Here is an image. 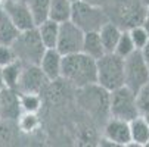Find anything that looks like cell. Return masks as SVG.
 I'll use <instances>...</instances> for the list:
<instances>
[{"instance_id":"cell-1","label":"cell","mask_w":149,"mask_h":147,"mask_svg":"<svg viewBox=\"0 0 149 147\" xmlns=\"http://www.w3.org/2000/svg\"><path fill=\"white\" fill-rule=\"evenodd\" d=\"M61 78L75 88L96 82V59L83 52L62 56Z\"/></svg>"},{"instance_id":"cell-11","label":"cell","mask_w":149,"mask_h":147,"mask_svg":"<svg viewBox=\"0 0 149 147\" xmlns=\"http://www.w3.org/2000/svg\"><path fill=\"white\" fill-rule=\"evenodd\" d=\"M103 137L117 146H129L132 144V135H130V125L124 119L112 118L105 122L103 127Z\"/></svg>"},{"instance_id":"cell-23","label":"cell","mask_w":149,"mask_h":147,"mask_svg":"<svg viewBox=\"0 0 149 147\" xmlns=\"http://www.w3.org/2000/svg\"><path fill=\"white\" fill-rule=\"evenodd\" d=\"M134 50H136V47H134L133 41H132V37H130L129 31H123L120 38H118V41H117V46L114 49V53L124 59L129 55H132Z\"/></svg>"},{"instance_id":"cell-15","label":"cell","mask_w":149,"mask_h":147,"mask_svg":"<svg viewBox=\"0 0 149 147\" xmlns=\"http://www.w3.org/2000/svg\"><path fill=\"white\" fill-rule=\"evenodd\" d=\"M41 43L45 44L46 49H55L56 41H58V34H59V22H55L52 19H46L41 24L36 27Z\"/></svg>"},{"instance_id":"cell-33","label":"cell","mask_w":149,"mask_h":147,"mask_svg":"<svg viewBox=\"0 0 149 147\" xmlns=\"http://www.w3.org/2000/svg\"><path fill=\"white\" fill-rule=\"evenodd\" d=\"M145 18H149V6H146V16Z\"/></svg>"},{"instance_id":"cell-26","label":"cell","mask_w":149,"mask_h":147,"mask_svg":"<svg viewBox=\"0 0 149 147\" xmlns=\"http://www.w3.org/2000/svg\"><path fill=\"white\" fill-rule=\"evenodd\" d=\"M16 122H18L19 128L22 131L30 133V131H33L38 127V116L36 113H31V112H22Z\"/></svg>"},{"instance_id":"cell-4","label":"cell","mask_w":149,"mask_h":147,"mask_svg":"<svg viewBox=\"0 0 149 147\" xmlns=\"http://www.w3.org/2000/svg\"><path fill=\"white\" fill-rule=\"evenodd\" d=\"M10 47L16 59L21 60L24 65H38L41 56L46 50L36 27L31 30L21 31L15 38V41L10 44Z\"/></svg>"},{"instance_id":"cell-7","label":"cell","mask_w":149,"mask_h":147,"mask_svg":"<svg viewBox=\"0 0 149 147\" xmlns=\"http://www.w3.org/2000/svg\"><path fill=\"white\" fill-rule=\"evenodd\" d=\"M149 81V69L140 50L124 57V86L134 93Z\"/></svg>"},{"instance_id":"cell-13","label":"cell","mask_w":149,"mask_h":147,"mask_svg":"<svg viewBox=\"0 0 149 147\" xmlns=\"http://www.w3.org/2000/svg\"><path fill=\"white\" fill-rule=\"evenodd\" d=\"M61 65H62V55L56 49H46L41 56L38 66L46 75L50 82H55L61 78Z\"/></svg>"},{"instance_id":"cell-25","label":"cell","mask_w":149,"mask_h":147,"mask_svg":"<svg viewBox=\"0 0 149 147\" xmlns=\"http://www.w3.org/2000/svg\"><path fill=\"white\" fill-rule=\"evenodd\" d=\"M129 34L132 37V41L136 47V50H142L148 43H149V37H148V32L145 31V28L142 27V24H136L134 27H132L129 30Z\"/></svg>"},{"instance_id":"cell-10","label":"cell","mask_w":149,"mask_h":147,"mask_svg":"<svg viewBox=\"0 0 149 147\" xmlns=\"http://www.w3.org/2000/svg\"><path fill=\"white\" fill-rule=\"evenodd\" d=\"M2 9L8 13V16L12 19V22L18 27L19 31L31 30V28L36 27L27 2H19V0H6L5 5L2 6Z\"/></svg>"},{"instance_id":"cell-2","label":"cell","mask_w":149,"mask_h":147,"mask_svg":"<svg viewBox=\"0 0 149 147\" xmlns=\"http://www.w3.org/2000/svg\"><path fill=\"white\" fill-rule=\"evenodd\" d=\"M109 94L111 91L97 82L75 88L78 106L97 122H106L109 119Z\"/></svg>"},{"instance_id":"cell-19","label":"cell","mask_w":149,"mask_h":147,"mask_svg":"<svg viewBox=\"0 0 149 147\" xmlns=\"http://www.w3.org/2000/svg\"><path fill=\"white\" fill-rule=\"evenodd\" d=\"M72 2L71 0H50L49 5V19L55 22H65L71 19Z\"/></svg>"},{"instance_id":"cell-14","label":"cell","mask_w":149,"mask_h":147,"mask_svg":"<svg viewBox=\"0 0 149 147\" xmlns=\"http://www.w3.org/2000/svg\"><path fill=\"white\" fill-rule=\"evenodd\" d=\"M132 144L136 146H148L149 144V121L146 116L139 115L129 122Z\"/></svg>"},{"instance_id":"cell-8","label":"cell","mask_w":149,"mask_h":147,"mask_svg":"<svg viewBox=\"0 0 149 147\" xmlns=\"http://www.w3.org/2000/svg\"><path fill=\"white\" fill-rule=\"evenodd\" d=\"M83 40H84V31L70 19L59 24V34L55 49L62 56L78 53L81 52L83 47Z\"/></svg>"},{"instance_id":"cell-22","label":"cell","mask_w":149,"mask_h":147,"mask_svg":"<svg viewBox=\"0 0 149 147\" xmlns=\"http://www.w3.org/2000/svg\"><path fill=\"white\" fill-rule=\"evenodd\" d=\"M19 99H21V108L22 112H31V113H37L41 108V94H36V93H19Z\"/></svg>"},{"instance_id":"cell-6","label":"cell","mask_w":149,"mask_h":147,"mask_svg":"<svg viewBox=\"0 0 149 147\" xmlns=\"http://www.w3.org/2000/svg\"><path fill=\"white\" fill-rule=\"evenodd\" d=\"M139 109L136 104V94L127 86H121L111 91L109 94V116L124 119L130 122L139 116Z\"/></svg>"},{"instance_id":"cell-12","label":"cell","mask_w":149,"mask_h":147,"mask_svg":"<svg viewBox=\"0 0 149 147\" xmlns=\"http://www.w3.org/2000/svg\"><path fill=\"white\" fill-rule=\"evenodd\" d=\"M22 108H21L19 93L15 88L3 87L0 90V119L3 121H18Z\"/></svg>"},{"instance_id":"cell-27","label":"cell","mask_w":149,"mask_h":147,"mask_svg":"<svg viewBox=\"0 0 149 147\" xmlns=\"http://www.w3.org/2000/svg\"><path fill=\"white\" fill-rule=\"evenodd\" d=\"M16 60V56L12 50L10 46L6 44H0V66H6L10 62Z\"/></svg>"},{"instance_id":"cell-30","label":"cell","mask_w":149,"mask_h":147,"mask_svg":"<svg viewBox=\"0 0 149 147\" xmlns=\"http://www.w3.org/2000/svg\"><path fill=\"white\" fill-rule=\"evenodd\" d=\"M142 27L145 28V31L148 32V37H149V18H145L142 21Z\"/></svg>"},{"instance_id":"cell-3","label":"cell","mask_w":149,"mask_h":147,"mask_svg":"<svg viewBox=\"0 0 149 147\" xmlns=\"http://www.w3.org/2000/svg\"><path fill=\"white\" fill-rule=\"evenodd\" d=\"M96 82L108 91L124 86V59L115 53L96 59Z\"/></svg>"},{"instance_id":"cell-16","label":"cell","mask_w":149,"mask_h":147,"mask_svg":"<svg viewBox=\"0 0 149 147\" xmlns=\"http://www.w3.org/2000/svg\"><path fill=\"white\" fill-rule=\"evenodd\" d=\"M99 37H100V41H102V44H103V49L106 53H114V49L117 46V41L121 35V30L114 24L111 22V21H108V22H105L99 30Z\"/></svg>"},{"instance_id":"cell-34","label":"cell","mask_w":149,"mask_h":147,"mask_svg":"<svg viewBox=\"0 0 149 147\" xmlns=\"http://www.w3.org/2000/svg\"><path fill=\"white\" fill-rule=\"evenodd\" d=\"M19 2H27V0H19Z\"/></svg>"},{"instance_id":"cell-29","label":"cell","mask_w":149,"mask_h":147,"mask_svg":"<svg viewBox=\"0 0 149 147\" xmlns=\"http://www.w3.org/2000/svg\"><path fill=\"white\" fill-rule=\"evenodd\" d=\"M83 2H87L90 5H95V6H102L106 0H83Z\"/></svg>"},{"instance_id":"cell-9","label":"cell","mask_w":149,"mask_h":147,"mask_svg":"<svg viewBox=\"0 0 149 147\" xmlns=\"http://www.w3.org/2000/svg\"><path fill=\"white\" fill-rule=\"evenodd\" d=\"M49 84H50V81L41 72L38 65H24L22 71H21V75H19V79H18L16 91L18 93L41 94Z\"/></svg>"},{"instance_id":"cell-20","label":"cell","mask_w":149,"mask_h":147,"mask_svg":"<svg viewBox=\"0 0 149 147\" xmlns=\"http://www.w3.org/2000/svg\"><path fill=\"white\" fill-rule=\"evenodd\" d=\"M28 9L31 12L34 25L37 27L43 21L49 19V5L50 0H27Z\"/></svg>"},{"instance_id":"cell-28","label":"cell","mask_w":149,"mask_h":147,"mask_svg":"<svg viewBox=\"0 0 149 147\" xmlns=\"http://www.w3.org/2000/svg\"><path fill=\"white\" fill-rule=\"evenodd\" d=\"M140 52H142V55H143V59H145L146 65H148V69H149V43H148Z\"/></svg>"},{"instance_id":"cell-21","label":"cell","mask_w":149,"mask_h":147,"mask_svg":"<svg viewBox=\"0 0 149 147\" xmlns=\"http://www.w3.org/2000/svg\"><path fill=\"white\" fill-rule=\"evenodd\" d=\"M24 68V63L21 60H13L10 63H8L6 66H2L3 69V79H5V87H9V88H15L16 90V86H18V79H19V75H21V71Z\"/></svg>"},{"instance_id":"cell-32","label":"cell","mask_w":149,"mask_h":147,"mask_svg":"<svg viewBox=\"0 0 149 147\" xmlns=\"http://www.w3.org/2000/svg\"><path fill=\"white\" fill-rule=\"evenodd\" d=\"M143 6H149V0H140Z\"/></svg>"},{"instance_id":"cell-24","label":"cell","mask_w":149,"mask_h":147,"mask_svg":"<svg viewBox=\"0 0 149 147\" xmlns=\"http://www.w3.org/2000/svg\"><path fill=\"white\" fill-rule=\"evenodd\" d=\"M136 94V104L139 113L143 116H149V81L134 93Z\"/></svg>"},{"instance_id":"cell-35","label":"cell","mask_w":149,"mask_h":147,"mask_svg":"<svg viewBox=\"0 0 149 147\" xmlns=\"http://www.w3.org/2000/svg\"><path fill=\"white\" fill-rule=\"evenodd\" d=\"M71 2H77V0H71Z\"/></svg>"},{"instance_id":"cell-5","label":"cell","mask_w":149,"mask_h":147,"mask_svg":"<svg viewBox=\"0 0 149 147\" xmlns=\"http://www.w3.org/2000/svg\"><path fill=\"white\" fill-rule=\"evenodd\" d=\"M71 21L75 25H78L84 32H87L97 31L109 19L100 6H95L87 2H83V0H77V2H72Z\"/></svg>"},{"instance_id":"cell-31","label":"cell","mask_w":149,"mask_h":147,"mask_svg":"<svg viewBox=\"0 0 149 147\" xmlns=\"http://www.w3.org/2000/svg\"><path fill=\"white\" fill-rule=\"evenodd\" d=\"M5 87V79H3V69L0 66V90Z\"/></svg>"},{"instance_id":"cell-17","label":"cell","mask_w":149,"mask_h":147,"mask_svg":"<svg viewBox=\"0 0 149 147\" xmlns=\"http://www.w3.org/2000/svg\"><path fill=\"white\" fill-rule=\"evenodd\" d=\"M81 52L86 53L90 57H93V59H99L100 56H103L106 53L105 49H103V44L100 41V37H99L97 31H87V32H84Z\"/></svg>"},{"instance_id":"cell-18","label":"cell","mask_w":149,"mask_h":147,"mask_svg":"<svg viewBox=\"0 0 149 147\" xmlns=\"http://www.w3.org/2000/svg\"><path fill=\"white\" fill-rule=\"evenodd\" d=\"M19 32L21 31L12 22V19L8 16V13L0 8V44L10 46Z\"/></svg>"}]
</instances>
